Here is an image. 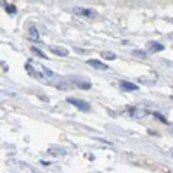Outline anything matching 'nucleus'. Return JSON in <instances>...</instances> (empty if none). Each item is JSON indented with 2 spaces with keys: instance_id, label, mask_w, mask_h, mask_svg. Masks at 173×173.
<instances>
[{
  "instance_id": "obj_1",
  "label": "nucleus",
  "mask_w": 173,
  "mask_h": 173,
  "mask_svg": "<svg viewBox=\"0 0 173 173\" xmlns=\"http://www.w3.org/2000/svg\"><path fill=\"white\" fill-rule=\"evenodd\" d=\"M66 101L69 102V104H73V106H76L80 111H90V104L88 102H85V101H82V99H76V97H68Z\"/></svg>"
},
{
  "instance_id": "obj_2",
  "label": "nucleus",
  "mask_w": 173,
  "mask_h": 173,
  "mask_svg": "<svg viewBox=\"0 0 173 173\" xmlns=\"http://www.w3.org/2000/svg\"><path fill=\"white\" fill-rule=\"evenodd\" d=\"M28 31H30V40L31 42H35V43H42L40 33H38V30H37V26H35V24H31Z\"/></svg>"
},
{
  "instance_id": "obj_3",
  "label": "nucleus",
  "mask_w": 173,
  "mask_h": 173,
  "mask_svg": "<svg viewBox=\"0 0 173 173\" xmlns=\"http://www.w3.org/2000/svg\"><path fill=\"white\" fill-rule=\"evenodd\" d=\"M120 86L123 88V90H130V92L139 90V85H135V83H132V82H126V80H121V82H120Z\"/></svg>"
},
{
  "instance_id": "obj_4",
  "label": "nucleus",
  "mask_w": 173,
  "mask_h": 173,
  "mask_svg": "<svg viewBox=\"0 0 173 173\" xmlns=\"http://www.w3.org/2000/svg\"><path fill=\"white\" fill-rule=\"evenodd\" d=\"M73 11L76 12V14H80V16H86V17H95V12L92 11V9H83V7H76V9H73Z\"/></svg>"
},
{
  "instance_id": "obj_5",
  "label": "nucleus",
  "mask_w": 173,
  "mask_h": 173,
  "mask_svg": "<svg viewBox=\"0 0 173 173\" xmlns=\"http://www.w3.org/2000/svg\"><path fill=\"white\" fill-rule=\"evenodd\" d=\"M88 66H92V68H95V69H107L109 68L107 64H104L99 59H88Z\"/></svg>"
},
{
  "instance_id": "obj_6",
  "label": "nucleus",
  "mask_w": 173,
  "mask_h": 173,
  "mask_svg": "<svg viewBox=\"0 0 173 173\" xmlns=\"http://www.w3.org/2000/svg\"><path fill=\"white\" fill-rule=\"evenodd\" d=\"M50 52H54L56 56H61V57H66V56L69 54L66 49H62V47H56V45H52V47H50Z\"/></svg>"
},
{
  "instance_id": "obj_7",
  "label": "nucleus",
  "mask_w": 173,
  "mask_h": 173,
  "mask_svg": "<svg viewBox=\"0 0 173 173\" xmlns=\"http://www.w3.org/2000/svg\"><path fill=\"white\" fill-rule=\"evenodd\" d=\"M24 68H26V73L28 75H31V76H35V78H40V75H38L37 71H35V68H33V64L30 62V61H28L26 62V66H24Z\"/></svg>"
},
{
  "instance_id": "obj_8",
  "label": "nucleus",
  "mask_w": 173,
  "mask_h": 173,
  "mask_svg": "<svg viewBox=\"0 0 173 173\" xmlns=\"http://www.w3.org/2000/svg\"><path fill=\"white\" fill-rule=\"evenodd\" d=\"M147 49L154 50V52H156V50H163L165 47H163L161 43H158V42H149V43H147Z\"/></svg>"
},
{
  "instance_id": "obj_9",
  "label": "nucleus",
  "mask_w": 173,
  "mask_h": 173,
  "mask_svg": "<svg viewBox=\"0 0 173 173\" xmlns=\"http://www.w3.org/2000/svg\"><path fill=\"white\" fill-rule=\"evenodd\" d=\"M71 83H75V85H78L80 88H90V82H78L76 78L71 80Z\"/></svg>"
},
{
  "instance_id": "obj_10",
  "label": "nucleus",
  "mask_w": 173,
  "mask_h": 173,
  "mask_svg": "<svg viewBox=\"0 0 173 173\" xmlns=\"http://www.w3.org/2000/svg\"><path fill=\"white\" fill-rule=\"evenodd\" d=\"M31 52L35 54V56H38V57H42V59H45V54L42 52L40 49H37V47H31Z\"/></svg>"
},
{
  "instance_id": "obj_11",
  "label": "nucleus",
  "mask_w": 173,
  "mask_h": 173,
  "mask_svg": "<svg viewBox=\"0 0 173 173\" xmlns=\"http://www.w3.org/2000/svg\"><path fill=\"white\" fill-rule=\"evenodd\" d=\"M133 56H137V57H142V59H146V57H147V52H144V50H133Z\"/></svg>"
},
{
  "instance_id": "obj_12",
  "label": "nucleus",
  "mask_w": 173,
  "mask_h": 173,
  "mask_svg": "<svg viewBox=\"0 0 173 173\" xmlns=\"http://www.w3.org/2000/svg\"><path fill=\"white\" fill-rule=\"evenodd\" d=\"M154 116H156V118H158V120H159V121H161V123H165V125H166V123H168V120H166V118H165V116H163V114H159V113H154Z\"/></svg>"
},
{
  "instance_id": "obj_13",
  "label": "nucleus",
  "mask_w": 173,
  "mask_h": 173,
  "mask_svg": "<svg viewBox=\"0 0 173 173\" xmlns=\"http://www.w3.org/2000/svg\"><path fill=\"white\" fill-rule=\"evenodd\" d=\"M102 57H106V59H116V56L111 52H102Z\"/></svg>"
},
{
  "instance_id": "obj_14",
  "label": "nucleus",
  "mask_w": 173,
  "mask_h": 173,
  "mask_svg": "<svg viewBox=\"0 0 173 173\" xmlns=\"http://www.w3.org/2000/svg\"><path fill=\"white\" fill-rule=\"evenodd\" d=\"M5 7H7V12H9V14H14V12H16V7H14V5L5 4Z\"/></svg>"
},
{
  "instance_id": "obj_15",
  "label": "nucleus",
  "mask_w": 173,
  "mask_h": 173,
  "mask_svg": "<svg viewBox=\"0 0 173 173\" xmlns=\"http://www.w3.org/2000/svg\"><path fill=\"white\" fill-rule=\"evenodd\" d=\"M42 71L45 73V75H47V76H54V73H52V71H50V69H49V68H45V66H42Z\"/></svg>"
},
{
  "instance_id": "obj_16",
  "label": "nucleus",
  "mask_w": 173,
  "mask_h": 173,
  "mask_svg": "<svg viewBox=\"0 0 173 173\" xmlns=\"http://www.w3.org/2000/svg\"><path fill=\"white\" fill-rule=\"evenodd\" d=\"M2 69H4V71H7V69H9V66H7L5 62H2Z\"/></svg>"
},
{
  "instance_id": "obj_17",
  "label": "nucleus",
  "mask_w": 173,
  "mask_h": 173,
  "mask_svg": "<svg viewBox=\"0 0 173 173\" xmlns=\"http://www.w3.org/2000/svg\"><path fill=\"white\" fill-rule=\"evenodd\" d=\"M171 99H173V95H171Z\"/></svg>"
}]
</instances>
